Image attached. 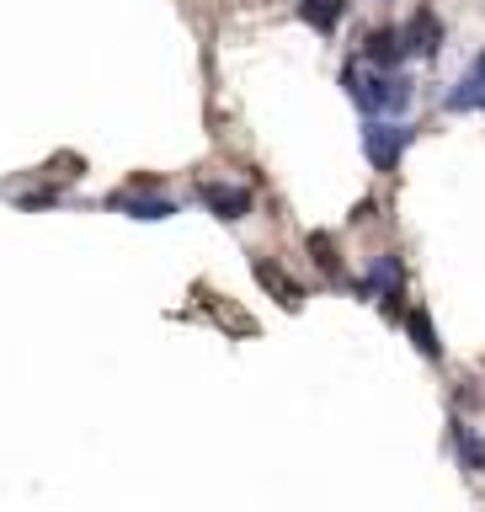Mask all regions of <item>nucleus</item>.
I'll return each mask as SVG.
<instances>
[{"label":"nucleus","instance_id":"f257e3e1","mask_svg":"<svg viewBox=\"0 0 485 512\" xmlns=\"http://www.w3.org/2000/svg\"><path fill=\"white\" fill-rule=\"evenodd\" d=\"M342 86H347V96L358 102L363 112H406L411 107V80L406 75H395V70H358V64H347L342 70Z\"/></svg>","mask_w":485,"mask_h":512},{"label":"nucleus","instance_id":"f03ea898","mask_svg":"<svg viewBox=\"0 0 485 512\" xmlns=\"http://www.w3.org/2000/svg\"><path fill=\"white\" fill-rule=\"evenodd\" d=\"M406 144H411V128L406 123L374 118V123L363 128V155H368V166H374V171H395L400 155H406Z\"/></svg>","mask_w":485,"mask_h":512},{"label":"nucleus","instance_id":"7ed1b4c3","mask_svg":"<svg viewBox=\"0 0 485 512\" xmlns=\"http://www.w3.org/2000/svg\"><path fill=\"white\" fill-rule=\"evenodd\" d=\"M198 198H203V208L214 219H224V224H235V219H246L251 214V187H240V182H198Z\"/></svg>","mask_w":485,"mask_h":512},{"label":"nucleus","instance_id":"20e7f679","mask_svg":"<svg viewBox=\"0 0 485 512\" xmlns=\"http://www.w3.org/2000/svg\"><path fill=\"white\" fill-rule=\"evenodd\" d=\"M400 288H406V272H400V256H379V262H374V272H368V278L358 283V294H363V299H368V294H379V299L395 310Z\"/></svg>","mask_w":485,"mask_h":512},{"label":"nucleus","instance_id":"39448f33","mask_svg":"<svg viewBox=\"0 0 485 512\" xmlns=\"http://www.w3.org/2000/svg\"><path fill=\"white\" fill-rule=\"evenodd\" d=\"M251 272H256V283H262L267 294H278V304H283V310H299V304H304V288H299L294 278H288V272H283L278 262H267V256H256V262H251Z\"/></svg>","mask_w":485,"mask_h":512},{"label":"nucleus","instance_id":"423d86ee","mask_svg":"<svg viewBox=\"0 0 485 512\" xmlns=\"http://www.w3.org/2000/svg\"><path fill=\"white\" fill-rule=\"evenodd\" d=\"M363 54H368V64H379V70H395L411 48H406V32H400V27H374V32H368V43H363Z\"/></svg>","mask_w":485,"mask_h":512},{"label":"nucleus","instance_id":"0eeeda50","mask_svg":"<svg viewBox=\"0 0 485 512\" xmlns=\"http://www.w3.org/2000/svg\"><path fill=\"white\" fill-rule=\"evenodd\" d=\"M448 112H480L485 107V54H475L470 64V75H459V86L448 91Z\"/></svg>","mask_w":485,"mask_h":512},{"label":"nucleus","instance_id":"6e6552de","mask_svg":"<svg viewBox=\"0 0 485 512\" xmlns=\"http://www.w3.org/2000/svg\"><path fill=\"white\" fill-rule=\"evenodd\" d=\"M400 32H406V48H411V54H438V48H443V22H438L427 6L416 11Z\"/></svg>","mask_w":485,"mask_h":512},{"label":"nucleus","instance_id":"1a4fd4ad","mask_svg":"<svg viewBox=\"0 0 485 512\" xmlns=\"http://www.w3.org/2000/svg\"><path fill=\"white\" fill-rule=\"evenodd\" d=\"M112 208H123L128 219H171V214H176L171 198H144V192H118V198H112Z\"/></svg>","mask_w":485,"mask_h":512},{"label":"nucleus","instance_id":"9d476101","mask_svg":"<svg viewBox=\"0 0 485 512\" xmlns=\"http://www.w3.org/2000/svg\"><path fill=\"white\" fill-rule=\"evenodd\" d=\"M454 448H459V464L470 475H485V438L475 427H464V422H454Z\"/></svg>","mask_w":485,"mask_h":512},{"label":"nucleus","instance_id":"9b49d317","mask_svg":"<svg viewBox=\"0 0 485 512\" xmlns=\"http://www.w3.org/2000/svg\"><path fill=\"white\" fill-rule=\"evenodd\" d=\"M342 11H347V0H299V22H310L315 32H336Z\"/></svg>","mask_w":485,"mask_h":512},{"label":"nucleus","instance_id":"f8f14e48","mask_svg":"<svg viewBox=\"0 0 485 512\" xmlns=\"http://www.w3.org/2000/svg\"><path fill=\"white\" fill-rule=\"evenodd\" d=\"M406 326H411V342H416V352H422V358H438V331H432V315L427 310H411L406 315Z\"/></svg>","mask_w":485,"mask_h":512},{"label":"nucleus","instance_id":"ddd939ff","mask_svg":"<svg viewBox=\"0 0 485 512\" xmlns=\"http://www.w3.org/2000/svg\"><path fill=\"white\" fill-rule=\"evenodd\" d=\"M310 256L320 262V272H331V278L342 272V256H336V240L331 235H310Z\"/></svg>","mask_w":485,"mask_h":512}]
</instances>
